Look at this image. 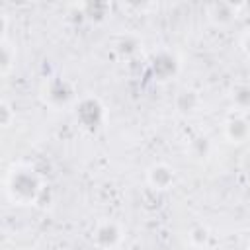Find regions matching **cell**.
I'll use <instances>...</instances> for the list:
<instances>
[{"mask_svg": "<svg viewBox=\"0 0 250 250\" xmlns=\"http://www.w3.org/2000/svg\"><path fill=\"white\" fill-rule=\"evenodd\" d=\"M240 4H234V2H213L207 6V18L211 20L213 25L217 27H229L230 23L236 21L238 14H240Z\"/></svg>", "mask_w": 250, "mask_h": 250, "instance_id": "6", "label": "cell"}, {"mask_svg": "<svg viewBox=\"0 0 250 250\" xmlns=\"http://www.w3.org/2000/svg\"><path fill=\"white\" fill-rule=\"evenodd\" d=\"M121 240H123V230L113 221L98 223L92 230V242L100 250H115L121 244Z\"/></svg>", "mask_w": 250, "mask_h": 250, "instance_id": "4", "label": "cell"}, {"mask_svg": "<svg viewBox=\"0 0 250 250\" xmlns=\"http://www.w3.org/2000/svg\"><path fill=\"white\" fill-rule=\"evenodd\" d=\"M240 47H242L244 55L250 59V27L244 31V35H242V39H240Z\"/></svg>", "mask_w": 250, "mask_h": 250, "instance_id": "17", "label": "cell"}, {"mask_svg": "<svg viewBox=\"0 0 250 250\" xmlns=\"http://www.w3.org/2000/svg\"><path fill=\"white\" fill-rule=\"evenodd\" d=\"M242 170L250 176V152H246V154H244V158H242Z\"/></svg>", "mask_w": 250, "mask_h": 250, "instance_id": "19", "label": "cell"}, {"mask_svg": "<svg viewBox=\"0 0 250 250\" xmlns=\"http://www.w3.org/2000/svg\"><path fill=\"white\" fill-rule=\"evenodd\" d=\"M209 236H211V234H209V229L203 227V225L191 227V229H189V234H188L191 246H195V248H203V246L209 242Z\"/></svg>", "mask_w": 250, "mask_h": 250, "instance_id": "15", "label": "cell"}, {"mask_svg": "<svg viewBox=\"0 0 250 250\" xmlns=\"http://www.w3.org/2000/svg\"><path fill=\"white\" fill-rule=\"evenodd\" d=\"M6 193L14 203L29 205V203H35L43 193V182L35 170L25 166L16 168L14 172H10L6 180Z\"/></svg>", "mask_w": 250, "mask_h": 250, "instance_id": "1", "label": "cell"}, {"mask_svg": "<svg viewBox=\"0 0 250 250\" xmlns=\"http://www.w3.org/2000/svg\"><path fill=\"white\" fill-rule=\"evenodd\" d=\"M0 45H2L0 47V68H2V74H8L16 62V47L8 39H2Z\"/></svg>", "mask_w": 250, "mask_h": 250, "instance_id": "12", "label": "cell"}, {"mask_svg": "<svg viewBox=\"0 0 250 250\" xmlns=\"http://www.w3.org/2000/svg\"><path fill=\"white\" fill-rule=\"evenodd\" d=\"M0 31H2V39H8L6 33H8V14L2 12L0 14Z\"/></svg>", "mask_w": 250, "mask_h": 250, "instance_id": "18", "label": "cell"}, {"mask_svg": "<svg viewBox=\"0 0 250 250\" xmlns=\"http://www.w3.org/2000/svg\"><path fill=\"white\" fill-rule=\"evenodd\" d=\"M176 180V174H174V168H170L168 164H152L146 172V182L152 189L156 191H164L168 188H172Z\"/></svg>", "mask_w": 250, "mask_h": 250, "instance_id": "7", "label": "cell"}, {"mask_svg": "<svg viewBox=\"0 0 250 250\" xmlns=\"http://www.w3.org/2000/svg\"><path fill=\"white\" fill-rule=\"evenodd\" d=\"M148 66H150V72L154 74L156 80L166 82V80H170V78H174V76L178 74V70H180V61H178V57H176L174 53L162 49V51H158V53H154V55L150 57Z\"/></svg>", "mask_w": 250, "mask_h": 250, "instance_id": "5", "label": "cell"}, {"mask_svg": "<svg viewBox=\"0 0 250 250\" xmlns=\"http://www.w3.org/2000/svg\"><path fill=\"white\" fill-rule=\"evenodd\" d=\"M74 109H76L74 111L76 113V121L88 131L100 129L104 125V121H105V107L98 98H92V96L82 98L76 104Z\"/></svg>", "mask_w": 250, "mask_h": 250, "instance_id": "2", "label": "cell"}, {"mask_svg": "<svg viewBox=\"0 0 250 250\" xmlns=\"http://www.w3.org/2000/svg\"><path fill=\"white\" fill-rule=\"evenodd\" d=\"M250 135V123L242 115H234L225 123V137L230 143H244Z\"/></svg>", "mask_w": 250, "mask_h": 250, "instance_id": "9", "label": "cell"}, {"mask_svg": "<svg viewBox=\"0 0 250 250\" xmlns=\"http://www.w3.org/2000/svg\"><path fill=\"white\" fill-rule=\"evenodd\" d=\"M14 119H16L14 107L10 105V102L2 100V104H0V123H2V127H10Z\"/></svg>", "mask_w": 250, "mask_h": 250, "instance_id": "16", "label": "cell"}, {"mask_svg": "<svg viewBox=\"0 0 250 250\" xmlns=\"http://www.w3.org/2000/svg\"><path fill=\"white\" fill-rule=\"evenodd\" d=\"M78 8L82 12V18H88V20H94V21L105 20V16L109 12L107 2H86V4H80Z\"/></svg>", "mask_w": 250, "mask_h": 250, "instance_id": "10", "label": "cell"}, {"mask_svg": "<svg viewBox=\"0 0 250 250\" xmlns=\"http://www.w3.org/2000/svg\"><path fill=\"white\" fill-rule=\"evenodd\" d=\"M189 152L195 156V158H207L209 152H211V141L203 135L199 137H193L191 143H189Z\"/></svg>", "mask_w": 250, "mask_h": 250, "instance_id": "14", "label": "cell"}, {"mask_svg": "<svg viewBox=\"0 0 250 250\" xmlns=\"http://www.w3.org/2000/svg\"><path fill=\"white\" fill-rule=\"evenodd\" d=\"M74 86L64 78H51L43 86V100L51 107H66L74 100Z\"/></svg>", "mask_w": 250, "mask_h": 250, "instance_id": "3", "label": "cell"}, {"mask_svg": "<svg viewBox=\"0 0 250 250\" xmlns=\"http://www.w3.org/2000/svg\"><path fill=\"white\" fill-rule=\"evenodd\" d=\"M201 105V96L195 92V90H189V88H184L178 92V96L174 98V107L180 115H193Z\"/></svg>", "mask_w": 250, "mask_h": 250, "instance_id": "8", "label": "cell"}, {"mask_svg": "<svg viewBox=\"0 0 250 250\" xmlns=\"http://www.w3.org/2000/svg\"><path fill=\"white\" fill-rule=\"evenodd\" d=\"M230 102L238 111H250V84H236L230 92Z\"/></svg>", "mask_w": 250, "mask_h": 250, "instance_id": "11", "label": "cell"}, {"mask_svg": "<svg viewBox=\"0 0 250 250\" xmlns=\"http://www.w3.org/2000/svg\"><path fill=\"white\" fill-rule=\"evenodd\" d=\"M139 47H141V41L135 35H121L117 45H115L117 53L123 55V57H133L139 51Z\"/></svg>", "mask_w": 250, "mask_h": 250, "instance_id": "13", "label": "cell"}]
</instances>
